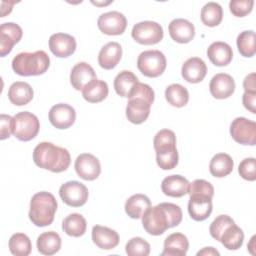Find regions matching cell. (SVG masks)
Returning <instances> with one entry per match:
<instances>
[{"mask_svg": "<svg viewBox=\"0 0 256 256\" xmlns=\"http://www.w3.org/2000/svg\"><path fill=\"white\" fill-rule=\"evenodd\" d=\"M125 250L129 256H148L150 244L141 237H133L127 242Z\"/></svg>", "mask_w": 256, "mask_h": 256, "instance_id": "cell-39", "label": "cell"}, {"mask_svg": "<svg viewBox=\"0 0 256 256\" xmlns=\"http://www.w3.org/2000/svg\"><path fill=\"white\" fill-rule=\"evenodd\" d=\"M188 180L181 175H170L163 179L161 183L162 192L170 197H182L188 194Z\"/></svg>", "mask_w": 256, "mask_h": 256, "instance_id": "cell-25", "label": "cell"}, {"mask_svg": "<svg viewBox=\"0 0 256 256\" xmlns=\"http://www.w3.org/2000/svg\"><path fill=\"white\" fill-rule=\"evenodd\" d=\"M122 57V47L118 42H108L105 44L99 54L98 63L101 68L111 70L117 66Z\"/></svg>", "mask_w": 256, "mask_h": 256, "instance_id": "cell-21", "label": "cell"}, {"mask_svg": "<svg viewBox=\"0 0 256 256\" xmlns=\"http://www.w3.org/2000/svg\"><path fill=\"white\" fill-rule=\"evenodd\" d=\"M253 0H231L229 2L230 12L236 17H244L253 9Z\"/></svg>", "mask_w": 256, "mask_h": 256, "instance_id": "cell-44", "label": "cell"}, {"mask_svg": "<svg viewBox=\"0 0 256 256\" xmlns=\"http://www.w3.org/2000/svg\"><path fill=\"white\" fill-rule=\"evenodd\" d=\"M97 25L99 30L106 35H121L127 27V19L119 11H109L99 16Z\"/></svg>", "mask_w": 256, "mask_h": 256, "instance_id": "cell-11", "label": "cell"}, {"mask_svg": "<svg viewBox=\"0 0 256 256\" xmlns=\"http://www.w3.org/2000/svg\"><path fill=\"white\" fill-rule=\"evenodd\" d=\"M40 123L36 115L31 112L23 111L14 116L13 134L20 141H30L39 132Z\"/></svg>", "mask_w": 256, "mask_h": 256, "instance_id": "cell-7", "label": "cell"}, {"mask_svg": "<svg viewBox=\"0 0 256 256\" xmlns=\"http://www.w3.org/2000/svg\"><path fill=\"white\" fill-rule=\"evenodd\" d=\"M9 250L15 256H28L32 250L29 237L24 233H15L9 239Z\"/></svg>", "mask_w": 256, "mask_h": 256, "instance_id": "cell-36", "label": "cell"}, {"mask_svg": "<svg viewBox=\"0 0 256 256\" xmlns=\"http://www.w3.org/2000/svg\"><path fill=\"white\" fill-rule=\"evenodd\" d=\"M166 57L159 50H146L138 56L137 67L146 77L156 78L166 69Z\"/></svg>", "mask_w": 256, "mask_h": 256, "instance_id": "cell-6", "label": "cell"}, {"mask_svg": "<svg viewBox=\"0 0 256 256\" xmlns=\"http://www.w3.org/2000/svg\"><path fill=\"white\" fill-rule=\"evenodd\" d=\"M22 28L13 22H6L0 26V55L1 57L9 54L13 46L22 38Z\"/></svg>", "mask_w": 256, "mask_h": 256, "instance_id": "cell-14", "label": "cell"}, {"mask_svg": "<svg viewBox=\"0 0 256 256\" xmlns=\"http://www.w3.org/2000/svg\"><path fill=\"white\" fill-rule=\"evenodd\" d=\"M200 255H205V256H207V255H217V256H219L220 253L213 247H204L202 250L197 252V256H200Z\"/></svg>", "mask_w": 256, "mask_h": 256, "instance_id": "cell-48", "label": "cell"}, {"mask_svg": "<svg viewBox=\"0 0 256 256\" xmlns=\"http://www.w3.org/2000/svg\"><path fill=\"white\" fill-rule=\"evenodd\" d=\"M118 233L108 227L95 225L92 228V241L103 250H111L119 244Z\"/></svg>", "mask_w": 256, "mask_h": 256, "instance_id": "cell-19", "label": "cell"}, {"mask_svg": "<svg viewBox=\"0 0 256 256\" xmlns=\"http://www.w3.org/2000/svg\"><path fill=\"white\" fill-rule=\"evenodd\" d=\"M151 207L150 199L144 194H134L129 197L125 203V212L133 219H139L144 212Z\"/></svg>", "mask_w": 256, "mask_h": 256, "instance_id": "cell-30", "label": "cell"}, {"mask_svg": "<svg viewBox=\"0 0 256 256\" xmlns=\"http://www.w3.org/2000/svg\"><path fill=\"white\" fill-rule=\"evenodd\" d=\"M49 48L56 57L66 58L75 52L76 40L67 33H55L49 38Z\"/></svg>", "mask_w": 256, "mask_h": 256, "instance_id": "cell-15", "label": "cell"}, {"mask_svg": "<svg viewBox=\"0 0 256 256\" xmlns=\"http://www.w3.org/2000/svg\"><path fill=\"white\" fill-rule=\"evenodd\" d=\"M243 240H244L243 230L240 227H238L235 223L227 227L219 239L222 245L228 250L239 249L243 244Z\"/></svg>", "mask_w": 256, "mask_h": 256, "instance_id": "cell-32", "label": "cell"}, {"mask_svg": "<svg viewBox=\"0 0 256 256\" xmlns=\"http://www.w3.org/2000/svg\"><path fill=\"white\" fill-rule=\"evenodd\" d=\"M207 73L205 62L199 57H191L187 59L181 69V74L184 80L190 83L201 82Z\"/></svg>", "mask_w": 256, "mask_h": 256, "instance_id": "cell-20", "label": "cell"}, {"mask_svg": "<svg viewBox=\"0 0 256 256\" xmlns=\"http://www.w3.org/2000/svg\"><path fill=\"white\" fill-rule=\"evenodd\" d=\"M86 219L79 213L68 215L62 222L63 231L72 237H80L86 232Z\"/></svg>", "mask_w": 256, "mask_h": 256, "instance_id": "cell-31", "label": "cell"}, {"mask_svg": "<svg viewBox=\"0 0 256 256\" xmlns=\"http://www.w3.org/2000/svg\"><path fill=\"white\" fill-rule=\"evenodd\" d=\"M57 210V201L55 197L46 191L34 194L30 201L29 219L38 227L50 225L54 220Z\"/></svg>", "mask_w": 256, "mask_h": 256, "instance_id": "cell-4", "label": "cell"}, {"mask_svg": "<svg viewBox=\"0 0 256 256\" xmlns=\"http://www.w3.org/2000/svg\"><path fill=\"white\" fill-rule=\"evenodd\" d=\"M230 134L237 143L254 146L256 144V123L245 117H237L230 125Z\"/></svg>", "mask_w": 256, "mask_h": 256, "instance_id": "cell-9", "label": "cell"}, {"mask_svg": "<svg viewBox=\"0 0 256 256\" xmlns=\"http://www.w3.org/2000/svg\"><path fill=\"white\" fill-rule=\"evenodd\" d=\"M207 56L215 66L222 67L231 62L233 58V51L229 44L222 41H216L208 47Z\"/></svg>", "mask_w": 256, "mask_h": 256, "instance_id": "cell-24", "label": "cell"}, {"mask_svg": "<svg viewBox=\"0 0 256 256\" xmlns=\"http://www.w3.org/2000/svg\"><path fill=\"white\" fill-rule=\"evenodd\" d=\"M50 65V58L43 50L21 52L12 60V69L20 76H37L45 73Z\"/></svg>", "mask_w": 256, "mask_h": 256, "instance_id": "cell-5", "label": "cell"}, {"mask_svg": "<svg viewBox=\"0 0 256 256\" xmlns=\"http://www.w3.org/2000/svg\"><path fill=\"white\" fill-rule=\"evenodd\" d=\"M178 152L177 149L162 152V153H156V162L158 166L163 170H171L175 168L178 164Z\"/></svg>", "mask_w": 256, "mask_h": 256, "instance_id": "cell-41", "label": "cell"}, {"mask_svg": "<svg viewBox=\"0 0 256 256\" xmlns=\"http://www.w3.org/2000/svg\"><path fill=\"white\" fill-rule=\"evenodd\" d=\"M74 167L77 175L87 181L97 179L101 172L100 161L90 153L80 154L75 160Z\"/></svg>", "mask_w": 256, "mask_h": 256, "instance_id": "cell-12", "label": "cell"}, {"mask_svg": "<svg viewBox=\"0 0 256 256\" xmlns=\"http://www.w3.org/2000/svg\"><path fill=\"white\" fill-rule=\"evenodd\" d=\"M188 212L190 217L195 221H203L207 219L212 212V198L200 194L190 195Z\"/></svg>", "mask_w": 256, "mask_h": 256, "instance_id": "cell-16", "label": "cell"}, {"mask_svg": "<svg viewBox=\"0 0 256 256\" xmlns=\"http://www.w3.org/2000/svg\"><path fill=\"white\" fill-rule=\"evenodd\" d=\"M237 48L240 54L244 57H252L256 52L255 46V32L252 30H245L241 32L236 40Z\"/></svg>", "mask_w": 256, "mask_h": 256, "instance_id": "cell-38", "label": "cell"}, {"mask_svg": "<svg viewBox=\"0 0 256 256\" xmlns=\"http://www.w3.org/2000/svg\"><path fill=\"white\" fill-rule=\"evenodd\" d=\"M93 4H95V5H107V4H109V3H111V2H108V3H98V2H92Z\"/></svg>", "mask_w": 256, "mask_h": 256, "instance_id": "cell-49", "label": "cell"}, {"mask_svg": "<svg viewBox=\"0 0 256 256\" xmlns=\"http://www.w3.org/2000/svg\"><path fill=\"white\" fill-rule=\"evenodd\" d=\"M234 167V162L230 155L218 153L214 155L209 164V171L212 176L222 178L229 175Z\"/></svg>", "mask_w": 256, "mask_h": 256, "instance_id": "cell-29", "label": "cell"}, {"mask_svg": "<svg viewBox=\"0 0 256 256\" xmlns=\"http://www.w3.org/2000/svg\"><path fill=\"white\" fill-rule=\"evenodd\" d=\"M59 195L62 201L68 206L80 207L88 200L87 187L78 181H68L60 186Z\"/></svg>", "mask_w": 256, "mask_h": 256, "instance_id": "cell-10", "label": "cell"}, {"mask_svg": "<svg viewBox=\"0 0 256 256\" xmlns=\"http://www.w3.org/2000/svg\"><path fill=\"white\" fill-rule=\"evenodd\" d=\"M153 146L156 153L170 151L176 148V136L170 129H162L155 135Z\"/></svg>", "mask_w": 256, "mask_h": 256, "instance_id": "cell-37", "label": "cell"}, {"mask_svg": "<svg viewBox=\"0 0 256 256\" xmlns=\"http://www.w3.org/2000/svg\"><path fill=\"white\" fill-rule=\"evenodd\" d=\"M201 21L208 27L219 25L223 18V9L216 2H208L201 9Z\"/></svg>", "mask_w": 256, "mask_h": 256, "instance_id": "cell-34", "label": "cell"}, {"mask_svg": "<svg viewBox=\"0 0 256 256\" xmlns=\"http://www.w3.org/2000/svg\"><path fill=\"white\" fill-rule=\"evenodd\" d=\"M238 172L240 176L248 181H255L256 180V160L253 157L243 159L239 166Z\"/></svg>", "mask_w": 256, "mask_h": 256, "instance_id": "cell-42", "label": "cell"}, {"mask_svg": "<svg viewBox=\"0 0 256 256\" xmlns=\"http://www.w3.org/2000/svg\"><path fill=\"white\" fill-rule=\"evenodd\" d=\"M33 160L42 169L60 173L67 170L71 157L67 149L56 146L51 142H41L34 148Z\"/></svg>", "mask_w": 256, "mask_h": 256, "instance_id": "cell-3", "label": "cell"}, {"mask_svg": "<svg viewBox=\"0 0 256 256\" xmlns=\"http://www.w3.org/2000/svg\"><path fill=\"white\" fill-rule=\"evenodd\" d=\"M165 98L170 105L180 108L188 103L189 93L188 90L181 84L173 83L166 88Z\"/></svg>", "mask_w": 256, "mask_h": 256, "instance_id": "cell-35", "label": "cell"}, {"mask_svg": "<svg viewBox=\"0 0 256 256\" xmlns=\"http://www.w3.org/2000/svg\"><path fill=\"white\" fill-rule=\"evenodd\" d=\"M154 91L145 83L137 82L128 95L126 117L133 124L143 123L150 114L154 102Z\"/></svg>", "mask_w": 256, "mask_h": 256, "instance_id": "cell-2", "label": "cell"}, {"mask_svg": "<svg viewBox=\"0 0 256 256\" xmlns=\"http://www.w3.org/2000/svg\"><path fill=\"white\" fill-rule=\"evenodd\" d=\"M189 248L187 237L179 232H175L166 237L164 249L161 256H185Z\"/></svg>", "mask_w": 256, "mask_h": 256, "instance_id": "cell-23", "label": "cell"}, {"mask_svg": "<svg viewBox=\"0 0 256 256\" xmlns=\"http://www.w3.org/2000/svg\"><path fill=\"white\" fill-rule=\"evenodd\" d=\"M33 95L34 92L31 85L23 81L14 82L8 90V98L16 106L28 104L33 99Z\"/></svg>", "mask_w": 256, "mask_h": 256, "instance_id": "cell-26", "label": "cell"}, {"mask_svg": "<svg viewBox=\"0 0 256 256\" xmlns=\"http://www.w3.org/2000/svg\"><path fill=\"white\" fill-rule=\"evenodd\" d=\"M137 82H139L138 78L133 72L123 70L118 73L114 79V89L119 96L128 97L130 91Z\"/></svg>", "mask_w": 256, "mask_h": 256, "instance_id": "cell-33", "label": "cell"}, {"mask_svg": "<svg viewBox=\"0 0 256 256\" xmlns=\"http://www.w3.org/2000/svg\"><path fill=\"white\" fill-rule=\"evenodd\" d=\"M188 194L189 195L200 194V195H206L212 198L214 195V187L210 182L204 179H196L189 184Z\"/></svg>", "mask_w": 256, "mask_h": 256, "instance_id": "cell-43", "label": "cell"}, {"mask_svg": "<svg viewBox=\"0 0 256 256\" xmlns=\"http://www.w3.org/2000/svg\"><path fill=\"white\" fill-rule=\"evenodd\" d=\"M162 26L154 21H142L135 24L131 31L132 38L142 45H154L163 38Z\"/></svg>", "mask_w": 256, "mask_h": 256, "instance_id": "cell-8", "label": "cell"}, {"mask_svg": "<svg viewBox=\"0 0 256 256\" xmlns=\"http://www.w3.org/2000/svg\"><path fill=\"white\" fill-rule=\"evenodd\" d=\"M242 102L244 107L251 113H256V93L244 92L242 96Z\"/></svg>", "mask_w": 256, "mask_h": 256, "instance_id": "cell-46", "label": "cell"}, {"mask_svg": "<svg viewBox=\"0 0 256 256\" xmlns=\"http://www.w3.org/2000/svg\"><path fill=\"white\" fill-rule=\"evenodd\" d=\"M50 123L57 129H67L73 125L76 119L75 109L66 103H59L51 107L49 111Z\"/></svg>", "mask_w": 256, "mask_h": 256, "instance_id": "cell-13", "label": "cell"}, {"mask_svg": "<svg viewBox=\"0 0 256 256\" xmlns=\"http://www.w3.org/2000/svg\"><path fill=\"white\" fill-rule=\"evenodd\" d=\"M94 79H96V73L92 66L86 62L75 64L70 73V82L73 88L78 91H82V89Z\"/></svg>", "mask_w": 256, "mask_h": 256, "instance_id": "cell-22", "label": "cell"}, {"mask_svg": "<svg viewBox=\"0 0 256 256\" xmlns=\"http://www.w3.org/2000/svg\"><path fill=\"white\" fill-rule=\"evenodd\" d=\"M209 90L211 95L216 99H226L235 91V81L229 74L218 73L212 77Z\"/></svg>", "mask_w": 256, "mask_h": 256, "instance_id": "cell-17", "label": "cell"}, {"mask_svg": "<svg viewBox=\"0 0 256 256\" xmlns=\"http://www.w3.org/2000/svg\"><path fill=\"white\" fill-rule=\"evenodd\" d=\"M234 220L228 216V215H219L217 216L213 222L211 223L210 227H209V232L210 235L216 239L217 241H219L222 233L225 231V229L227 227H229L230 225L234 224Z\"/></svg>", "mask_w": 256, "mask_h": 256, "instance_id": "cell-40", "label": "cell"}, {"mask_svg": "<svg viewBox=\"0 0 256 256\" xmlns=\"http://www.w3.org/2000/svg\"><path fill=\"white\" fill-rule=\"evenodd\" d=\"M243 88L245 92L256 93V85H255V73L252 72L247 75L243 81Z\"/></svg>", "mask_w": 256, "mask_h": 256, "instance_id": "cell-47", "label": "cell"}, {"mask_svg": "<svg viewBox=\"0 0 256 256\" xmlns=\"http://www.w3.org/2000/svg\"><path fill=\"white\" fill-rule=\"evenodd\" d=\"M37 249L43 255H53L61 248V238L54 231H47L40 234L37 238Z\"/></svg>", "mask_w": 256, "mask_h": 256, "instance_id": "cell-28", "label": "cell"}, {"mask_svg": "<svg viewBox=\"0 0 256 256\" xmlns=\"http://www.w3.org/2000/svg\"><path fill=\"white\" fill-rule=\"evenodd\" d=\"M14 117L6 114H1L0 116V139L4 140L10 137L13 133Z\"/></svg>", "mask_w": 256, "mask_h": 256, "instance_id": "cell-45", "label": "cell"}, {"mask_svg": "<svg viewBox=\"0 0 256 256\" xmlns=\"http://www.w3.org/2000/svg\"><path fill=\"white\" fill-rule=\"evenodd\" d=\"M108 92L109 89L107 83L96 78L82 89V96L90 103H98L103 101L108 96Z\"/></svg>", "mask_w": 256, "mask_h": 256, "instance_id": "cell-27", "label": "cell"}, {"mask_svg": "<svg viewBox=\"0 0 256 256\" xmlns=\"http://www.w3.org/2000/svg\"><path fill=\"white\" fill-rule=\"evenodd\" d=\"M170 37L181 44L190 42L195 36V27L193 23L183 18L173 19L168 26Z\"/></svg>", "mask_w": 256, "mask_h": 256, "instance_id": "cell-18", "label": "cell"}, {"mask_svg": "<svg viewBox=\"0 0 256 256\" xmlns=\"http://www.w3.org/2000/svg\"><path fill=\"white\" fill-rule=\"evenodd\" d=\"M182 210L178 205L163 202L149 207L141 218L145 231L150 235L159 236L167 229L178 226L182 221Z\"/></svg>", "mask_w": 256, "mask_h": 256, "instance_id": "cell-1", "label": "cell"}]
</instances>
